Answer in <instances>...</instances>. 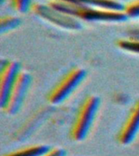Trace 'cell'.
I'll list each match as a JSON object with an SVG mask.
<instances>
[{
    "label": "cell",
    "mask_w": 139,
    "mask_h": 156,
    "mask_svg": "<svg viewBox=\"0 0 139 156\" xmlns=\"http://www.w3.org/2000/svg\"><path fill=\"white\" fill-rule=\"evenodd\" d=\"M48 4L59 12L85 21L121 23L129 19L124 11L99 9L63 0H50Z\"/></svg>",
    "instance_id": "obj_1"
},
{
    "label": "cell",
    "mask_w": 139,
    "mask_h": 156,
    "mask_svg": "<svg viewBox=\"0 0 139 156\" xmlns=\"http://www.w3.org/2000/svg\"><path fill=\"white\" fill-rule=\"evenodd\" d=\"M101 99L97 95L91 94L85 98L71 129L70 136L73 141L80 142L87 137L99 111Z\"/></svg>",
    "instance_id": "obj_2"
},
{
    "label": "cell",
    "mask_w": 139,
    "mask_h": 156,
    "mask_svg": "<svg viewBox=\"0 0 139 156\" xmlns=\"http://www.w3.org/2000/svg\"><path fill=\"white\" fill-rule=\"evenodd\" d=\"M87 72L85 68L80 67L72 68L52 88L46 97L47 102L52 105L61 104L75 92L85 80Z\"/></svg>",
    "instance_id": "obj_3"
},
{
    "label": "cell",
    "mask_w": 139,
    "mask_h": 156,
    "mask_svg": "<svg viewBox=\"0 0 139 156\" xmlns=\"http://www.w3.org/2000/svg\"><path fill=\"white\" fill-rule=\"evenodd\" d=\"M31 11L37 17L60 29L69 31H79L83 28V24L80 20L59 12L49 4L34 2L32 4Z\"/></svg>",
    "instance_id": "obj_4"
},
{
    "label": "cell",
    "mask_w": 139,
    "mask_h": 156,
    "mask_svg": "<svg viewBox=\"0 0 139 156\" xmlns=\"http://www.w3.org/2000/svg\"><path fill=\"white\" fill-rule=\"evenodd\" d=\"M32 80L31 74L27 71L22 70L20 73L8 95L6 105L2 109L6 114L15 115L20 111L31 86Z\"/></svg>",
    "instance_id": "obj_5"
},
{
    "label": "cell",
    "mask_w": 139,
    "mask_h": 156,
    "mask_svg": "<svg viewBox=\"0 0 139 156\" xmlns=\"http://www.w3.org/2000/svg\"><path fill=\"white\" fill-rule=\"evenodd\" d=\"M21 71V64L18 61H2L0 69V107L2 110L5 107L12 86Z\"/></svg>",
    "instance_id": "obj_6"
},
{
    "label": "cell",
    "mask_w": 139,
    "mask_h": 156,
    "mask_svg": "<svg viewBox=\"0 0 139 156\" xmlns=\"http://www.w3.org/2000/svg\"><path fill=\"white\" fill-rule=\"evenodd\" d=\"M139 133V101L134 104L124 122L117 136L121 145L128 146L136 139Z\"/></svg>",
    "instance_id": "obj_7"
},
{
    "label": "cell",
    "mask_w": 139,
    "mask_h": 156,
    "mask_svg": "<svg viewBox=\"0 0 139 156\" xmlns=\"http://www.w3.org/2000/svg\"><path fill=\"white\" fill-rule=\"evenodd\" d=\"M63 1H68L77 4L94 7V8L112 10V11H123L124 7V3L119 0H63Z\"/></svg>",
    "instance_id": "obj_8"
},
{
    "label": "cell",
    "mask_w": 139,
    "mask_h": 156,
    "mask_svg": "<svg viewBox=\"0 0 139 156\" xmlns=\"http://www.w3.org/2000/svg\"><path fill=\"white\" fill-rule=\"evenodd\" d=\"M52 147L46 144L34 145L20 149L5 154L4 156H42L51 151Z\"/></svg>",
    "instance_id": "obj_9"
},
{
    "label": "cell",
    "mask_w": 139,
    "mask_h": 156,
    "mask_svg": "<svg viewBox=\"0 0 139 156\" xmlns=\"http://www.w3.org/2000/svg\"><path fill=\"white\" fill-rule=\"evenodd\" d=\"M116 46L121 51L139 55V38L129 37L117 40Z\"/></svg>",
    "instance_id": "obj_10"
},
{
    "label": "cell",
    "mask_w": 139,
    "mask_h": 156,
    "mask_svg": "<svg viewBox=\"0 0 139 156\" xmlns=\"http://www.w3.org/2000/svg\"><path fill=\"white\" fill-rule=\"evenodd\" d=\"M21 24V20L19 17L12 15H7L0 19V31L1 34H5L17 29Z\"/></svg>",
    "instance_id": "obj_11"
},
{
    "label": "cell",
    "mask_w": 139,
    "mask_h": 156,
    "mask_svg": "<svg viewBox=\"0 0 139 156\" xmlns=\"http://www.w3.org/2000/svg\"><path fill=\"white\" fill-rule=\"evenodd\" d=\"M123 11L128 18H139V0H131L128 2L126 4H124Z\"/></svg>",
    "instance_id": "obj_12"
},
{
    "label": "cell",
    "mask_w": 139,
    "mask_h": 156,
    "mask_svg": "<svg viewBox=\"0 0 139 156\" xmlns=\"http://www.w3.org/2000/svg\"><path fill=\"white\" fill-rule=\"evenodd\" d=\"M11 7L16 12L25 13L31 10L32 0H9Z\"/></svg>",
    "instance_id": "obj_13"
},
{
    "label": "cell",
    "mask_w": 139,
    "mask_h": 156,
    "mask_svg": "<svg viewBox=\"0 0 139 156\" xmlns=\"http://www.w3.org/2000/svg\"><path fill=\"white\" fill-rule=\"evenodd\" d=\"M67 155V151L63 148L56 147V148L51 149L46 154H45L42 156H66Z\"/></svg>",
    "instance_id": "obj_14"
},
{
    "label": "cell",
    "mask_w": 139,
    "mask_h": 156,
    "mask_svg": "<svg viewBox=\"0 0 139 156\" xmlns=\"http://www.w3.org/2000/svg\"><path fill=\"white\" fill-rule=\"evenodd\" d=\"M129 37L139 38V27L130 29L129 31Z\"/></svg>",
    "instance_id": "obj_15"
},
{
    "label": "cell",
    "mask_w": 139,
    "mask_h": 156,
    "mask_svg": "<svg viewBox=\"0 0 139 156\" xmlns=\"http://www.w3.org/2000/svg\"><path fill=\"white\" fill-rule=\"evenodd\" d=\"M0 2H1V3H3L5 2V0H0Z\"/></svg>",
    "instance_id": "obj_16"
},
{
    "label": "cell",
    "mask_w": 139,
    "mask_h": 156,
    "mask_svg": "<svg viewBox=\"0 0 139 156\" xmlns=\"http://www.w3.org/2000/svg\"><path fill=\"white\" fill-rule=\"evenodd\" d=\"M119 1H120V2H122V1H130V0H119Z\"/></svg>",
    "instance_id": "obj_17"
}]
</instances>
